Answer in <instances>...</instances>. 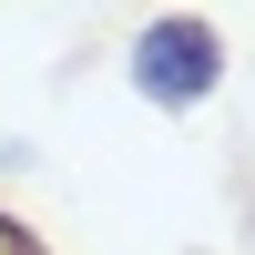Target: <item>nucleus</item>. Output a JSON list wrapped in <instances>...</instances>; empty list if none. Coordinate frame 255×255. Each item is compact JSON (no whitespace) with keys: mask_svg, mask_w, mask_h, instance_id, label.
<instances>
[{"mask_svg":"<svg viewBox=\"0 0 255 255\" xmlns=\"http://www.w3.org/2000/svg\"><path fill=\"white\" fill-rule=\"evenodd\" d=\"M215 82H225V31H215L204 10H163V20H143V41H133V92H143V102L194 113Z\"/></svg>","mask_w":255,"mask_h":255,"instance_id":"1","label":"nucleus"},{"mask_svg":"<svg viewBox=\"0 0 255 255\" xmlns=\"http://www.w3.org/2000/svg\"><path fill=\"white\" fill-rule=\"evenodd\" d=\"M0 255H41V245H31V225H20V215H0Z\"/></svg>","mask_w":255,"mask_h":255,"instance_id":"2","label":"nucleus"}]
</instances>
